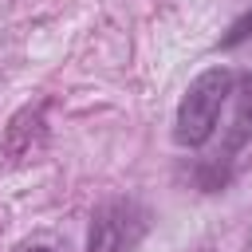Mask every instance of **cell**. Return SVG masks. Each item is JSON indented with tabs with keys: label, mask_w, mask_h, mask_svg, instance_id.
Here are the masks:
<instances>
[{
	"label": "cell",
	"mask_w": 252,
	"mask_h": 252,
	"mask_svg": "<svg viewBox=\"0 0 252 252\" xmlns=\"http://www.w3.org/2000/svg\"><path fill=\"white\" fill-rule=\"evenodd\" d=\"M228 87H232V75L224 67H209L189 83V91L177 106V130H173L181 146H205L209 142L217 114L228 98Z\"/></svg>",
	"instance_id": "6da1fadb"
},
{
	"label": "cell",
	"mask_w": 252,
	"mask_h": 252,
	"mask_svg": "<svg viewBox=\"0 0 252 252\" xmlns=\"http://www.w3.org/2000/svg\"><path fill=\"white\" fill-rule=\"evenodd\" d=\"M146 232V209L134 201H106L91 217L87 252H130Z\"/></svg>",
	"instance_id": "7a4b0ae2"
},
{
	"label": "cell",
	"mask_w": 252,
	"mask_h": 252,
	"mask_svg": "<svg viewBox=\"0 0 252 252\" xmlns=\"http://www.w3.org/2000/svg\"><path fill=\"white\" fill-rule=\"evenodd\" d=\"M252 134V75L240 83V91H236V118H232V138H228V146H240L244 138Z\"/></svg>",
	"instance_id": "3957f363"
},
{
	"label": "cell",
	"mask_w": 252,
	"mask_h": 252,
	"mask_svg": "<svg viewBox=\"0 0 252 252\" xmlns=\"http://www.w3.org/2000/svg\"><path fill=\"white\" fill-rule=\"evenodd\" d=\"M244 39H252V8H248V12H244V16L224 32V39H220V43H224V47H236V43H244Z\"/></svg>",
	"instance_id": "277c9868"
},
{
	"label": "cell",
	"mask_w": 252,
	"mask_h": 252,
	"mask_svg": "<svg viewBox=\"0 0 252 252\" xmlns=\"http://www.w3.org/2000/svg\"><path fill=\"white\" fill-rule=\"evenodd\" d=\"M32 252H51V248H32Z\"/></svg>",
	"instance_id": "5b68a950"
}]
</instances>
